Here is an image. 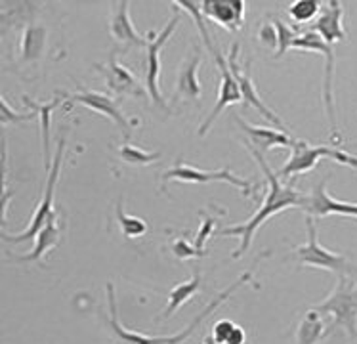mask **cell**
Masks as SVG:
<instances>
[{
  "mask_svg": "<svg viewBox=\"0 0 357 344\" xmlns=\"http://www.w3.org/2000/svg\"><path fill=\"white\" fill-rule=\"evenodd\" d=\"M248 151L255 155V159L260 165L266 180H268V191H266V197H264L262 205L258 207L256 211L247 222L243 224H237V226H227L224 230H220L218 235L224 237V235H235L239 237L241 245L235 249L234 260H239L252 245V239H255L258 227H262L266 224V220L275 216V214L283 213L287 209H302L304 203H306V195H302L298 190H294L291 186L281 182L279 174H275L273 170L270 169V165L264 161V155L260 151H256L255 147L248 146Z\"/></svg>",
  "mask_w": 357,
  "mask_h": 344,
  "instance_id": "cell-1",
  "label": "cell"
},
{
  "mask_svg": "<svg viewBox=\"0 0 357 344\" xmlns=\"http://www.w3.org/2000/svg\"><path fill=\"white\" fill-rule=\"evenodd\" d=\"M255 276V266L250 268L248 271H245L243 276H241L235 283H231V287H227L226 291H222V293L214 299L212 302H208L204 310L201 314L193 320V322L185 327L183 331H180L178 335H172V337H146V335H142V333H134V331H128L124 327L123 323L119 322V314H117V299H115V287L113 283H107L105 287V291H107V302H109V320H107V325L111 327V331L117 335V338L121 341L123 344H183L188 338L195 333L197 327L203 325V322L211 314H214L216 310H218L220 304H224V302L231 297V294L239 289L243 283H248L250 279Z\"/></svg>",
  "mask_w": 357,
  "mask_h": 344,
  "instance_id": "cell-2",
  "label": "cell"
},
{
  "mask_svg": "<svg viewBox=\"0 0 357 344\" xmlns=\"http://www.w3.org/2000/svg\"><path fill=\"white\" fill-rule=\"evenodd\" d=\"M315 312L321 315H331L333 322L325 331V337L331 335L336 327L346 331V335L357 338V281L350 278H338L336 287L319 304H315Z\"/></svg>",
  "mask_w": 357,
  "mask_h": 344,
  "instance_id": "cell-3",
  "label": "cell"
},
{
  "mask_svg": "<svg viewBox=\"0 0 357 344\" xmlns=\"http://www.w3.org/2000/svg\"><path fill=\"white\" fill-rule=\"evenodd\" d=\"M307 241L294 249V255L298 258V266L306 268H317V270L333 271L338 278H350L357 281V266L350 262V258L338 255L323 247L317 239V226L312 216L306 218Z\"/></svg>",
  "mask_w": 357,
  "mask_h": 344,
  "instance_id": "cell-4",
  "label": "cell"
},
{
  "mask_svg": "<svg viewBox=\"0 0 357 344\" xmlns=\"http://www.w3.org/2000/svg\"><path fill=\"white\" fill-rule=\"evenodd\" d=\"M321 159H331V161L344 165V167H350V169L357 170V157L356 155L348 154L344 149L331 146H310L307 142L296 140L294 146H292V155L289 161L284 163V167L279 172V178H294V176L306 174L317 167V163Z\"/></svg>",
  "mask_w": 357,
  "mask_h": 344,
  "instance_id": "cell-5",
  "label": "cell"
},
{
  "mask_svg": "<svg viewBox=\"0 0 357 344\" xmlns=\"http://www.w3.org/2000/svg\"><path fill=\"white\" fill-rule=\"evenodd\" d=\"M66 146H67V138L66 134L59 136L58 140V149H56V157L52 159V167L50 172H48V180H46V190H44L43 201L37 205V211L33 214L31 218L29 226L25 232L17 235H8L6 232H2V239L6 243H23V241H31L35 239L38 235V232L43 230L50 218L54 216V195H56V184H58V176L59 170H61V163H63V154H66Z\"/></svg>",
  "mask_w": 357,
  "mask_h": 344,
  "instance_id": "cell-6",
  "label": "cell"
},
{
  "mask_svg": "<svg viewBox=\"0 0 357 344\" xmlns=\"http://www.w3.org/2000/svg\"><path fill=\"white\" fill-rule=\"evenodd\" d=\"M180 23V12L178 8H174V15L172 20L162 27L160 33H155V31H149L147 33V46H146V92L147 96L153 100V103L160 110H168L167 103L162 100V94H160L159 88V75H160V58L159 54L162 50V46L167 44V40L172 35H174L176 27Z\"/></svg>",
  "mask_w": 357,
  "mask_h": 344,
  "instance_id": "cell-7",
  "label": "cell"
},
{
  "mask_svg": "<svg viewBox=\"0 0 357 344\" xmlns=\"http://www.w3.org/2000/svg\"><path fill=\"white\" fill-rule=\"evenodd\" d=\"M170 180H178L183 184H211V182H226L235 186L237 190L243 191V195H255V186L241 178V176L234 174L229 169L220 170H201L191 167V165H183V163H176L174 167L167 170L162 174V190Z\"/></svg>",
  "mask_w": 357,
  "mask_h": 344,
  "instance_id": "cell-8",
  "label": "cell"
},
{
  "mask_svg": "<svg viewBox=\"0 0 357 344\" xmlns=\"http://www.w3.org/2000/svg\"><path fill=\"white\" fill-rule=\"evenodd\" d=\"M206 48H208V52L212 54V58H214V61H216V66H218L220 75H222V81H220L218 102H216V105H214V110L211 111V115L204 119L203 125L199 126V136H206V132L211 130L212 123L222 115V111L226 110V107L234 105V103L243 102L239 84H237L234 73H231V69H229V66H227L226 56H224V54H222V52H220L212 43L208 44Z\"/></svg>",
  "mask_w": 357,
  "mask_h": 344,
  "instance_id": "cell-9",
  "label": "cell"
},
{
  "mask_svg": "<svg viewBox=\"0 0 357 344\" xmlns=\"http://www.w3.org/2000/svg\"><path fill=\"white\" fill-rule=\"evenodd\" d=\"M227 66H229V69H231V73H234L235 77V81L239 84L241 96H243L245 103H247V105H252L255 110L260 111L270 123H273V125L278 126V130H287L283 125V121H281V119H279L278 115L260 100V94L256 92L255 81H252L250 71H248V69H250V61H247L245 66L239 61V43H234L231 50L227 54Z\"/></svg>",
  "mask_w": 357,
  "mask_h": 344,
  "instance_id": "cell-10",
  "label": "cell"
},
{
  "mask_svg": "<svg viewBox=\"0 0 357 344\" xmlns=\"http://www.w3.org/2000/svg\"><path fill=\"white\" fill-rule=\"evenodd\" d=\"M69 100L73 103H80V105H84L88 110L96 111V113H100L103 117L111 119L124 132V138H130V130L134 123L128 121V117L124 115L123 111L119 110V103L115 98L103 94V92H96V90L82 88L80 92H75V94L69 96Z\"/></svg>",
  "mask_w": 357,
  "mask_h": 344,
  "instance_id": "cell-11",
  "label": "cell"
},
{
  "mask_svg": "<svg viewBox=\"0 0 357 344\" xmlns=\"http://www.w3.org/2000/svg\"><path fill=\"white\" fill-rule=\"evenodd\" d=\"M328 178H323L310 195H306V203L302 211L307 213L312 218H327L331 214H340V216H356L357 218V203H346L338 201L328 195L327 191Z\"/></svg>",
  "mask_w": 357,
  "mask_h": 344,
  "instance_id": "cell-12",
  "label": "cell"
},
{
  "mask_svg": "<svg viewBox=\"0 0 357 344\" xmlns=\"http://www.w3.org/2000/svg\"><path fill=\"white\" fill-rule=\"evenodd\" d=\"M96 69L105 77L107 87L115 96H134V98L146 96V90L139 87L138 79L134 77L130 69L119 63L117 52H111L107 63H98Z\"/></svg>",
  "mask_w": 357,
  "mask_h": 344,
  "instance_id": "cell-13",
  "label": "cell"
},
{
  "mask_svg": "<svg viewBox=\"0 0 357 344\" xmlns=\"http://www.w3.org/2000/svg\"><path fill=\"white\" fill-rule=\"evenodd\" d=\"M245 10H247V4L243 0H203L201 2V12L204 17L229 33H237L243 29Z\"/></svg>",
  "mask_w": 357,
  "mask_h": 344,
  "instance_id": "cell-14",
  "label": "cell"
},
{
  "mask_svg": "<svg viewBox=\"0 0 357 344\" xmlns=\"http://www.w3.org/2000/svg\"><path fill=\"white\" fill-rule=\"evenodd\" d=\"M344 10L342 2L338 0H331L327 2V8L321 10V14L317 15V20L312 23L310 31H315L321 38L331 46H335L336 43L346 40V31H344Z\"/></svg>",
  "mask_w": 357,
  "mask_h": 344,
  "instance_id": "cell-15",
  "label": "cell"
},
{
  "mask_svg": "<svg viewBox=\"0 0 357 344\" xmlns=\"http://www.w3.org/2000/svg\"><path fill=\"white\" fill-rule=\"evenodd\" d=\"M235 123L241 126V130L245 132L250 142V147H255L260 154H268L273 147H291L294 146L296 140L291 138L284 130H275V128H266V126H256L250 123H245L243 119L237 117Z\"/></svg>",
  "mask_w": 357,
  "mask_h": 344,
  "instance_id": "cell-16",
  "label": "cell"
},
{
  "mask_svg": "<svg viewBox=\"0 0 357 344\" xmlns=\"http://www.w3.org/2000/svg\"><path fill=\"white\" fill-rule=\"evenodd\" d=\"M201 66V56L199 54H191L190 58L185 59L178 71V79H176V90L172 100H185V102L197 103L203 96V88L201 81L197 79V69Z\"/></svg>",
  "mask_w": 357,
  "mask_h": 344,
  "instance_id": "cell-17",
  "label": "cell"
},
{
  "mask_svg": "<svg viewBox=\"0 0 357 344\" xmlns=\"http://www.w3.org/2000/svg\"><path fill=\"white\" fill-rule=\"evenodd\" d=\"M128 6H130V2L124 0V2H117L113 8L109 23L111 37L117 43H123L126 48L128 46H147V37L139 35L138 31L134 29V23H132L130 14H128Z\"/></svg>",
  "mask_w": 357,
  "mask_h": 344,
  "instance_id": "cell-18",
  "label": "cell"
},
{
  "mask_svg": "<svg viewBox=\"0 0 357 344\" xmlns=\"http://www.w3.org/2000/svg\"><path fill=\"white\" fill-rule=\"evenodd\" d=\"M37 243H35V249L31 250L29 255H22V257H10V260L14 262H38L43 264L44 257L50 253L52 249H56L61 241V226H59L58 213H54V216L50 218V222L38 232V235L35 237Z\"/></svg>",
  "mask_w": 357,
  "mask_h": 344,
  "instance_id": "cell-19",
  "label": "cell"
},
{
  "mask_svg": "<svg viewBox=\"0 0 357 344\" xmlns=\"http://www.w3.org/2000/svg\"><path fill=\"white\" fill-rule=\"evenodd\" d=\"M46 27L38 23H31L22 33L20 38V61L22 63H37L40 61L46 50Z\"/></svg>",
  "mask_w": 357,
  "mask_h": 344,
  "instance_id": "cell-20",
  "label": "cell"
},
{
  "mask_svg": "<svg viewBox=\"0 0 357 344\" xmlns=\"http://www.w3.org/2000/svg\"><path fill=\"white\" fill-rule=\"evenodd\" d=\"M59 98H56L54 102L50 103H37L31 102L29 96H23V103L29 107L38 119H40V140H43V154H44V169L48 170L52 167L50 165V119L52 111L56 110L59 105Z\"/></svg>",
  "mask_w": 357,
  "mask_h": 344,
  "instance_id": "cell-21",
  "label": "cell"
},
{
  "mask_svg": "<svg viewBox=\"0 0 357 344\" xmlns=\"http://www.w3.org/2000/svg\"><path fill=\"white\" fill-rule=\"evenodd\" d=\"M201 274L195 271L193 274V278L190 281H185V283H178V285L168 293V304L167 308L160 312L159 320H167V317H172V315L178 312V308H182L185 302H190L195 294L201 291Z\"/></svg>",
  "mask_w": 357,
  "mask_h": 344,
  "instance_id": "cell-22",
  "label": "cell"
},
{
  "mask_svg": "<svg viewBox=\"0 0 357 344\" xmlns=\"http://www.w3.org/2000/svg\"><path fill=\"white\" fill-rule=\"evenodd\" d=\"M325 337V325L319 312L310 310L302 315L296 329V344H317Z\"/></svg>",
  "mask_w": 357,
  "mask_h": 344,
  "instance_id": "cell-23",
  "label": "cell"
},
{
  "mask_svg": "<svg viewBox=\"0 0 357 344\" xmlns=\"http://www.w3.org/2000/svg\"><path fill=\"white\" fill-rule=\"evenodd\" d=\"M117 220H119V226H121V232H123L128 239L144 237V235L147 234L146 220L124 213L123 199H119V203H117Z\"/></svg>",
  "mask_w": 357,
  "mask_h": 344,
  "instance_id": "cell-24",
  "label": "cell"
},
{
  "mask_svg": "<svg viewBox=\"0 0 357 344\" xmlns=\"http://www.w3.org/2000/svg\"><path fill=\"white\" fill-rule=\"evenodd\" d=\"M121 161L126 165H134V167H144V165H151L157 159H160L159 151H144L142 147L130 146V144H123V147L117 149Z\"/></svg>",
  "mask_w": 357,
  "mask_h": 344,
  "instance_id": "cell-25",
  "label": "cell"
},
{
  "mask_svg": "<svg viewBox=\"0 0 357 344\" xmlns=\"http://www.w3.org/2000/svg\"><path fill=\"white\" fill-rule=\"evenodd\" d=\"M317 14H321V2L317 0H296L289 6L291 20L298 25L312 22Z\"/></svg>",
  "mask_w": 357,
  "mask_h": 344,
  "instance_id": "cell-26",
  "label": "cell"
},
{
  "mask_svg": "<svg viewBox=\"0 0 357 344\" xmlns=\"http://www.w3.org/2000/svg\"><path fill=\"white\" fill-rule=\"evenodd\" d=\"M273 25L278 29V52H275V59H279L283 58L287 50H291L292 43H294V38L298 37V35H296L294 27L284 25L283 20H279V17H273Z\"/></svg>",
  "mask_w": 357,
  "mask_h": 344,
  "instance_id": "cell-27",
  "label": "cell"
},
{
  "mask_svg": "<svg viewBox=\"0 0 357 344\" xmlns=\"http://www.w3.org/2000/svg\"><path fill=\"white\" fill-rule=\"evenodd\" d=\"M170 249L174 253V257L178 260H191V258H201L204 257L203 253L195 247V243L185 241V239H176L172 245H170Z\"/></svg>",
  "mask_w": 357,
  "mask_h": 344,
  "instance_id": "cell-28",
  "label": "cell"
},
{
  "mask_svg": "<svg viewBox=\"0 0 357 344\" xmlns=\"http://www.w3.org/2000/svg\"><path fill=\"white\" fill-rule=\"evenodd\" d=\"M214 226H216V218L211 216V214H206V216L203 218V224H201V227H199L197 237H195V247H197L203 255H206L204 245H206V241H208L212 235H214Z\"/></svg>",
  "mask_w": 357,
  "mask_h": 344,
  "instance_id": "cell-29",
  "label": "cell"
},
{
  "mask_svg": "<svg viewBox=\"0 0 357 344\" xmlns=\"http://www.w3.org/2000/svg\"><path fill=\"white\" fill-rule=\"evenodd\" d=\"M235 325L237 323L231 322V320H220V322H216L214 327H212V341L216 344H226L229 335H231V331L235 329Z\"/></svg>",
  "mask_w": 357,
  "mask_h": 344,
  "instance_id": "cell-30",
  "label": "cell"
},
{
  "mask_svg": "<svg viewBox=\"0 0 357 344\" xmlns=\"http://www.w3.org/2000/svg\"><path fill=\"white\" fill-rule=\"evenodd\" d=\"M258 40L266 44L271 50H275L278 48V29H275V25L268 22L264 23L262 27H260V33H258Z\"/></svg>",
  "mask_w": 357,
  "mask_h": 344,
  "instance_id": "cell-31",
  "label": "cell"
},
{
  "mask_svg": "<svg viewBox=\"0 0 357 344\" xmlns=\"http://www.w3.org/2000/svg\"><path fill=\"white\" fill-rule=\"evenodd\" d=\"M37 117L33 111L31 113H12V110H10V105H8L6 98H2V125H8L10 121L12 123H22V121H33V119Z\"/></svg>",
  "mask_w": 357,
  "mask_h": 344,
  "instance_id": "cell-32",
  "label": "cell"
},
{
  "mask_svg": "<svg viewBox=\"0 0 357 344\" xmlns=\"http://www.w3.org/2000/svg\"><path fill=\"white\" fill-rule=\"evenodd\" d=\"M226 344H247V333L241 325H235V329L231 331V335L227 338Z\"/></svg>",
  "mask_w": 357,
  "mask_h": 344,
  "instance_id": "cell-33",
  "label": "cell"
},
{
  "mask_svg": "<svg viewBox=\"0 0 357 344\" xmlns=\"http://www.w3.org/2000/svg\"><path fill=\"white\" fill-rule=\"evenodd\" d=\"M203 344H216V343H214V341H212V337H208V338H206V341H204Z\"/></svg>",
  "mask_w": 357,
  "mask_h": 344,
  "instance_id": "cell-34",
  "label": "cell"
}]
</instances>
